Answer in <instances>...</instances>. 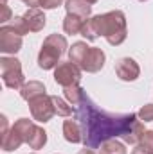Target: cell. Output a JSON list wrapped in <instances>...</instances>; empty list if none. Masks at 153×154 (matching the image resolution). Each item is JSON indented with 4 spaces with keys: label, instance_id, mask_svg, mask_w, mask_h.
<instances>
[{
    "label": "cell",
    "instance_id": "obj_1",
    "mask_svg": "<svg viewBox=\"0 0 153 154\" xmlns=\"http://www.w3.org/2000/svg\"><path fill=\"white\" fill-rule=\"evenodd\" d=\"M74 109V118L81 125L83 143L88 149H97L112 138H122L124 143L137 145L144 134L142 120L135 113L105 111L86 95V91Z\"/></svg>",
    "mask_w": 153,
    "mask_h": 154
},
{
    "label": "cell",
    "instance_id": "obj_2",
    "mask_svg": "<svg viewBox=\"0 0 153 154\" xmlns=\"http://www.w3.org/2000/svg\"><path fill=\"white\" fill-rule=\"evenodd\" d=\"M69 45L67 38L63 34H49L43 39L41 48L38 54V66L41 70H52L60 65V59L63 57V54L67 52Z\"/></svg>",
    "mask_w": 153,
    "mask_h": 154
},
{
    "label": "cell",
    "instance_id": "obj_3",
    "mask_svg": "<svg viewBox=\"0 0 153 154\" xmlns=\"http://www.w3.org/2000/svg\"><path fill=\"white\" fill-rule=\"evenodd\" d=\"M101 36H105V39L114 47L121 45L126 39L128 27H126V16L122 11L115 9L101 14Z\"/></svg>",
    "mask_w": 153,
    "mask_h": 154
},
{
    "label": "cell",
    "instance_id": "obj_4",
    "mask_svg": "<svg viewBox=\"0 0 153 154\" xmlns=\"http://www.w3.org/2000/svg\"><path fill=\"white\" fill-rule=\"evenodd\" d=\"M0 74H2L4 84L11 90H20L25 84L22 63L16 57H5V56L0 57Z\"/></svg>",
    "mask_w": 153,
    "mask_h": 154
},
{
    "label": "cell",
    "instance_id": "obj_5",
    "mask_svg": "<svg viewBox=\"0 0 153 154\" xmlns=\"http://www.w3.org/2000/svg\"><path fill=\"white\" fill-rule=\"evenodd\" d=\"M31 124H33V120H29V118H18L11 125V129L7 131V134L2 138V142H0L2 143V149L5 152H11V151L20 149V145L25 143V136H27V131H29Z\"/></svg>",
    "mask_w": 153,
    "mask_h": 154
},
{
    "label": "cell",
    "instance_id": "obj_6",
    "mask_svg": "<svg viewBox=\"0 0 153 154\" xmlns=\"http://www.w3.org/2000/svg\"><path fill=\"white\" fill-rule=\"evenodd\" d=\"M29 109H31V115H33V120L36 122H49L52 116L56 115L54 111V104H52V95H40L36 99L29 100Z\"/></svg>",
    "mask_w": 153,
    "mask_h": 154
},
{
    "label": "cell",
    "instance_id": "obj_7",
    "mask_svg": "<svg viewBox=\"0 0 153 154\" xmlns=\"http://www.w3.org/2000/svg\"><path fill=\"white\" fill-rule=\"evenodd\" d=\"M54 81L56 84L67 88V86H76L81 81V68L74 65L72 61H65V63H60L56 68H54Z\"/></svg>",
    "mask_w": 153,
    "mask_h": 154
},
{
    "label": "cell",
    "instance_id": "obj_8",
    "mask_svg": "<svg viewBox=\"0 0 153 154\" xmlns=\"http://www.w3.org/2000/svg\"><path fill=\"white\" fill-rule=\"evenodd\" d=\"M24 36H20L9 23L0 27V52L2 54H16L22 48Z\"/></svg>",
    "mask_w": 153,
    "mask_h": 154
},
{
    "label": "cell",
    "instance_id": "obj_9",
    "mask_svg": "<svg viewBox=\"0 0 153 154\" xmlns=\"http://www.w3.org/2000/svg\"><path fill=\"white\" fill-rule=\"evenodd\" d=\"M105 61H106V54L99 48V47H90L85 59L81 61L79 68L83 72H88V74H96L99 72L103 66H105Z\"/></svg>",
    "mask_w": 153,
    "mask_h": 154
},
{
    "label": "cell",
    "instance_id": "obj_10",
    "mask_svg": "<svg viewBox=\"0 0 153 154\" xmlns=\"http://www.w3.org/2000/svg\"><path fill=\"white\" fill-rule=\"evenodd\" d=\"M115 74H117V77L121 81L130 82V81H135L137 77L141 75V68H139V65H137L135 59H132V57H121V59L115 61Z\"/></svg>",
    "mask_w": 153,
    "mask_h": 154
},
{
    "label": "cell",
    "instance_id": "obj_11",
    "mask_svg": "<svg viewBox=\"0 0 153 154\" xmlns=\"http://www.w3.org/2000/svg\"><path fill=\"white\" fill-rule=\"evenodd\" d=\"M22 18H24V22H25L29 32H40V31H43V27H45V23H47V18H45L43 11H41L40 7H29V9L22 14Z\"/></svg>",
    "mask_w": 153,
    "mask_h": 154
},
{
    "label": "cell",
    "instance_id": "obj_12",
    "mask_svg": "<svg viewBox=\"0 0 153 154\" xmlns=\"http://www.w3.org/2000/svg\"><path fill=\"white\" fill-rule=\"evenodd\" d=\"M25 143L31 147V149H41L45 143H47V133L43 127L36 125L34 122L31 124L29 131H27V136H25Z\"/></svg>",
    "mask_w": 153,
    "mask_h": 154
},
{
    "label": "cell",
    "instance_id": "obj_13",
    "mask_svg": "<svg viewBox=\"0 0 153 154\" xmlns=\"http://www.w3.org/2000/svg\"><path fill=\"white\" fill-rule=\"evenodd\" d=\"M63 136L67 142L70 143H81L83 142V133H81V125L76 118H69L63 122Z\"/></svg>",
    "mask_w": 153,
    "mask_h": 154
},
{
    "label": "cell",
    "instance_id": "obj_14",
    "mask_svg": "<svg viewBox=\"0 0 153 154\" xmlns=\"http://www.w3.org/2000/svg\"><path fill=\"white\" fill-rule=\"evenodd\" d=\"M81 36L86 38L88 41H94L101 36V14H96V16H90L85 25H83V31H81Z\"/></svg>",
    "mask_w": 153,
    "mask_h": 154
},
{
    "label": "cell",
    "instance_id": "obj_15",
    "mask_svg": "<svg viewBox=\"0 0 153 154\" xmlns=\"http://www.w3.org/2000/svg\"><path fill=\"white\" fill-rule=\"evenodd\" d=\"M45 84L43 82H40V81H29V82H25L22 88H20V95H22V99L24 100H33V99H36L40 95H45Z\"/></svg>",
    "mask_w": 153,
    "mask_h": 154
},
{
    "label": "cell",
    "instance_id": "obj_16",
    "mask_svg": "<svg viewBox=\"0 0 153 154\" xmlns=\"http://www.w3.org/2000/svg\"><path fill=\"white\" fill-rule=\"evenodd\" d=\"M65 9H67V13L83 16L86 20L92 14V4H88L86 0H67L65 2Z\"/></svg>",
    "mask_w": 153,
    "mask_h": 154
},
{
    "label": "cell",
    "instance_id": "obj_17",
    "mask_svg": "<svg viewBox=\"0 0 153 154\" xmlns=\"http://www.w3.org/2000/svg\"><path fill=\"white\" fill-rule=\"evenodd\" d=\"M85 22H86V18L67 13V16L63 18V31H65L67 34H72V36H74V34H81Z\"/></svg>",
    "mask_w": 153,
    "mask_h": 154
},
{
    "label": "cell",
    "instance_id": "obj_18",
    "mask_svg": "<svg viewBox=\"0 0 153 154\" xmlns=\"http://www.w3.org/2000/svg\"><path fill=\"white\" fill-rule=\"evenodd\" d=\"M88 45H86V41H76V43H72V47L69 48V61H72L74 65H81V61L85 59V56H86V52H88Z\"/></svg>",
    "mask_w": 153,
    "mask_h": 154
},
{
    "label": "cell",
    "instance_id": "obj_19",
    "mask_svg": "<svg viewBox=\"0 0 153 154\" xmlns=\"http://www.w3.org/2000/svg\"><path fill=\"white\" fill-rule=\"evenodd\" d=\"M63 93H65L67 102H69L70 106H74V108H76L77 104L81 102L83 95H85V90H83L79 84H76V86H67V88H63Z\"/></svg>",
    "mask_w": 153,
    "mask_h": 154
},
{
    "label": "cell",
    "instance_id": "obj_20",
    "mask_svg": "<svg viewBox=\"0 0 153 154\" xmlns=\"http://www.w3.org/2000/svg\"><path fill=\"white\" fill-rule=\"evenodd\" d=\"M101 154H126V147H124V143L112 138L101 145Z\"/></svg>",
    "mask_w": 153,
    "mask_h": 154
},
{
    "label": "cell",
    "instance_id": "obj_21",
    "mask_svg": "<svg viewBox=\"0 0 153 154\" xmlns=\"http://www.w3.org/2000/svg\"><path fill=\"white\" fill-rule=\"evenodd\" d=\"M52 104H54L56 115H60V116H70L72 111H76V109H72V106H69V102H65L58 95H52Z\"/></svg>",
    "mask_w": 153,
    "mask_h": 154
},
{
    "label": "cell",
    "instance_id": "obj_22",
    "mask_svg": "<svg viewBox=\"0 0 153 154\" xmlns=\"http://www.w3.org/2000/svg\"><path fill=\"white\" fill-rule=\"evenodd\" d=\"M9 25L20 34V36H25V34H29V29H27V25H25V22H24V18L22 16H13V20L9 22Z\"/></svg>",
    "mask_w": 153,
    "mask_h": 154
},
{
    "label": "cell",
    "instance_id": "obj_23",
    "mask_svg": "<svg viewBox=\"0 0 153 154\" xmlns=\"http://www.w3.org/2000/svg\"><path fill=\"white\" fill-rule=\"evenodd\" d=\"M139 145H141V147H144L146 151H150V152L153 154V131H151V129L144 131V134L141 136V142H139Z\"/></svg>",
    "mask_w": 153,
    "mask_h": 154
},
{
    "label": "cell",
    "instance_id": "obj_24",
    "mask_svg": "<svg viewBox=\"0 0 153 154\" xmlns=\"http://www.w3.org/2000/svg\"><path fill=\"white\" fill-rule=\"evenodd\" d=\"M137 116L142 120V122H153V104H146L139 109Z\"/></svg>",
    "mask_w": 153,
    "mask_h": 154
},
{
    "label": "cell",
    "instance_id": "obj_25",
    "mask_svg": "<svg viewBox=\"0 0 153 154\" xmlns=\"http://www.w3.org/2000/svg\"><path fill=\"white\" fill-rule=\"evenodd\" d=\"M2 16H0V22L2 23H7L9 20H13V16H11V9H9V5H7V2H2Z\"/></svg>",
    "mask_w": 153,
    "mask_h": 154
},
{
    "label": "cell",
    "instance_id": "obj_26",
    "mask_svg": "<svg viewBox=\"0 0 153 154\" xmlns=\"http://www.w3.org/2000/svg\"><path fill=\"white\" fill-rule=\"evenodd\" d=\"M63 4V0H40V7L43 9H56Z\"/></svg>",
    "mask_w": 153,
    "mask_h": 154
},
{
    "label": "cell",
    "instance_id": "obj_27",
    "mask_svg": "<svg viewBox=\"0 0 153 154\" xmlns=\"http://www.w3.org/2000/svg\"><path fill=\"white\" fill-rule=\"evenodd\" d=\"M0 124H2V138H4V136L7 134V131L11 129V127H9V124H7V118H5L4 115L0 116Z\"/></svg>",
    "mask_w": 153,
    "mask_h": 154
},
{
    "label": "cell",
    "instance_id": "obj_28",
    "mask_svg": "<svg viewBox=\"0 0 153 154\" xmlns=\"http://www.w3.org/2000/svg\"><path fill=\"white\" fill-rule=\"evenodd\" d=\"M132 154H151V152H150V151H146L144 147H141V145L137 143V147H135V149L132 151Z\"/></svg>",
    "mask_w": 153,
    "mask_h": 154
},
{
    "label": "cell",
    "instance_id": "obj_29",
    "mask_svg": "<svg viewBox=\"0 0 153 154\" xmlns=\"http://www.w3.org/2000/svg\"><path fill=\"white\" fill-rule=\"evenodd\" d=\"M22 2L29 7H40V0H22Z\"/></svg>",
    "mask_w": 153,
    "mask_h": 154
},
{
    "label": "cell",
    "instance_id": "obj_30",
    "mask_svg": "<svg viewBox=\"0 0 153 154\" xmlns=\"http://www.w3.org/2000/svg\"><path fill=\"white\" fill-rule=\"evenodd\" d=\"M77 154H96V152H94L92 149H88V147H85V149H81V151H79Z\"/></svg>",
    "mask_w": 153,
    "mask_h": 154
},
{
    "label": "cell",
    "instance_id": "obj_31",
    "mask_svg": "<svg viewBox=\"0 0 153 154\" xmlns=\"http://www.w3.org/2000/svg\"><path fill=\"white\" fill-rule=\"evenodd\" d=\"M86 2H88V4H92V5H94V4H97V2H99V0H86Z\"/></svg>",
    "mask_w": 153,
    "mask_h": 154
},
{
    "label": "cell",
    "instance_id": "obj_32",
    "mask_svg": "<svg viewBox=\"0 0 153 154\" xmlns=\"http://www.w3.org/2000/svg\"><path fill=\"white\" fill-rule=\"evenodd\" d=\"M139 2H146V0H139Z\"/></svg>",
    "mask_w": 153,
    "mask_h": 154
},
{
    "label": "cell",
    "instance_id": "obj_33",
    "mask_svg": "<svg viewBox=\"0 0 153 154\" xmlns=\"http://www.w3.org/2000/svg\"><path fill=\"white\" fill-rule=\"evenodd\" d=\"M2 2H7V0H2Z\"/></svg>",
    "mask_w": 153,
    "mask_h": 154
},
{
    "label": "cell",
    "instance_id": "obj_34",
    "mask_svg": "<svg viewBox=\"0 0 153 154\" xmlns=\"http://www.w3.org/2000/svg\"><path fill=\"white\" fill-rule=\"evenodd\" d=\"M33 154H34V152H33Z\"/></svg>",
    "mask_w": 153,
    "mask_h": 154
}]
</instances>
